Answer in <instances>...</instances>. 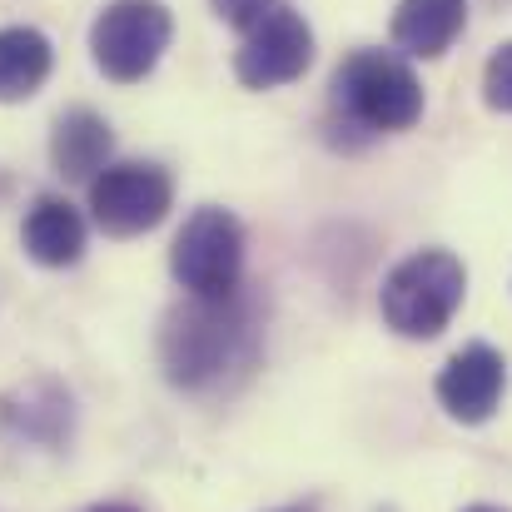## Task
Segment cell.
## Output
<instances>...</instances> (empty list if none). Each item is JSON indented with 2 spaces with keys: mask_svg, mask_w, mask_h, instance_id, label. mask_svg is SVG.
<instances>
[{
  "mask_svg": "<svg viewBox=\"0 0 512 512\" xmlns=\"http://www.w3.org/2000/svg\"><path fill=\"white\" fill-rule=\"evenodd\" d=\"M55 50L35 25H5L0 30V105L30 100L50 80Z\"/></svg>",
  "mask_w": 512,
  "mask_h": 512,
  "instance_id": "cell-13",
  "label": "cell"
},
{
  "mask_svg": "<svg viewBox=\"0 0 512 512\" xmlns=\"http://www.w3.org/2000/svg\"><path fill=\"white\" fill-rule=\"evenodd\" d=\"M85 512H140L135 503H95V508H85Z\"/></svg>",
  "mask_w": 512,
  "mask_h": 512,
  "instance_id": "cell-16",
  "label": "cell"
},
{
  "mask_svg": "<svg viewBox=\"0 0 512 512\" xmlns=\"http://www.w3.org/2000/svg\"><path fill=\"white\" fill-rule=\"evenodd\" d=\"M110 155H115V135H110L105 115L75 105V110H65L55 120V130H50V165H55L60 179L90 184L95 174L110 165Z\"/></svg>",
  "mask_w": 512,
  "mask_h": 512,
  "instance_id": "cell-10",
  "label": "cell"
},
{
  "mask_svg": "<svg viewBox=\"0 0 512 512\" xmlns=\"http://www.w3.org/2000/svg\"><path fill=\"white\" fill-rule=\"evenodd\" d=\"M309 65H314V30L289 5L269 10L254 30H244V45L234 55V75L249 90H279L299 80Z\"/></svg>",
  "mask_w": 512,
  "mask_h": 512,
  "instance_id": "cell-7",
  "label": "cell"
},
{
  "mask_svg": "<svg viewBox=\"0 0 512 512\" xmlns=\"http://www.w3.org/2000/svg\"><path fill=\"white\" fill-rule=\"evenodd\" d=\"M483 100H488V110L512 115V40H503L483 65Z\"/></svg>",
  "mask_w": 512,
  "mask_h": 512,
  "instance_id": "cell-14",
  "label": "cell"
},
{
  "mask_svg": "<svg viewBox=\"0 0 512 512\" xmlns=\"http://www.w3.org/2000/svg\"><path fill=\"white\" fill-rule=\"evenodd\" d=\"M503 388H508V368H503V353L488 343L458 348L448 368L438 373V403L458 423H488L503 403Z\"/></svg>",
  "mask_w": 512,
  "mask_h": 512,
  "instance_id": "cell-8",
  "label": "cell"
},
{
  "mask_svg": "<svg viewBox=\"0 0 512 512\" xmlns=\"http://www.w3.org/2000/svg\"><path fill=\"white\" fill-rule=\"evenodd\" d=\"M463 20H468V0H398L393 45L418 60H438L463 35Z\"/></svg>",
  "mask_w": 512,
  "mask_h": 512,
  "instance_id": "cell-12",
  "label": "cell"
},
{
  "mask_svg": "<svg viewBox=\"0 0 512 512\" xmlns=\"http://www.w3.org/2000/svg\"><path fill=\"white\" fill-rule=\"evenodd\" d=\"M20 239H25V254L45 269H70L80 264L85 254V219L70 199L60 194H40L20 224Z\"/></svg>",
  "mask_w": 512,
  "mask_h": 512,
  "instance_id": "cell-11",
  "label": "cell"
},
{
  "mask_svg": "<svg viewBox=\"0 0 512 512\" xmlns=\"http://www.w3.org/2000/svg\"><path fill=\"white\" fill-rule=\"evenodd\" d=\"M274 512H314L309 503H294V508H274Z\"/></svg>",
  "mask_w": 512,
  "mask_h": 512,
  "instance_id": "cell-18",
  "label": "cell"
},
{
  "mask_svg": "<svg viewBox=\"0 0 512 512\" xmlns=\"http://www.w3.org/2000/svg\"><path fill=\"white\" fill-rule=\"evenodd\" d=\"M259 358V309L244 294L229 299H184L165 314L160 363L184 393H209L229 373H249Z\"/></svg>",
  "mask_w": 512,
  "mask_h": 512,
  "instance_id": "cell-1",
  "label": "cell"
},
{
  "mask_svg": "<svg viewBox=\"0 0 512 512\" xmlns=\"http://www.w3.org/2000/svg\"><path fill=\"white\" fill-rule=\"evenodd\" d=\"M174 15L160 0H110L90 25V55L115 85L145 80L170 50Z\"/></svg>",
  "mask_w": 512,
  "mask_h": 512,
  "instance_id": "cell-5",
  "label": "cell"
},
{
  "mask_svg": "<svg viewBox=\"0 0 512 512\" xmlns=\"http://www.w3.org/2000/svg\"><path fill=\"white\" fill-rule=\"evenodd\" d=\"M170 269L189 299H229L244 279V229L229 209L204 204L174 234Z\"/></svg>",
  "mask_w": 512,
  "mask_h": 512,
  "instance_id": "cell-4",
  "label": "cell"
},
{
  "mask_svg": "<svg viewBox=\"0 0 512 512\" xmlns=\"http://www.w3.org/2000/svg\"><path fill=\"white\" fill-rule=\"evenodd\" d=\"M334 105L363 130H413L423 115V85L408 60L388 50H353L334 70Z\"/></svg>",
  "mask_w": 512,
  "mask_h": 512,
  "instance_id": "cell-3",
  "label": "cell"
},
{
  "mask_svg": "<svg viewBox=\"0 0 512 512\" xmlns=\"http://www.w3.org/2000/svg\"><path fill=\"white\" fill-rule=\"evenodd\" d=\"M174 204V179L155 160H120L90 179V214L105 234L135 239L155 224H165Z\"/></svg>",
  "mask_w": 512,
  "mask_h": 512,
  "instance_id": "cell-6",
  "label": "cell"
},
{
  "mask_svg": "<svg viewBox=\"0 0 512 512\" xmlns=\"http://www.w3.org/2000/svg\"><path fill=\"white\" fill-rule=\"evenodd\" d=\"M0 433L15 443H60L70 433V393L55 378H30L0 398Z\"/></svg>",
  "mask_w": 512,
  "mask_h": 512,
  "instance_id": "cell-9",
  "label": "cell"
},
{
  "mask_svg": "<svg viewBox=\"0 0 512 512\" xmlns=\"http://www.w3.org/2000/svg\"><path fill=\"white\" fill-rule=\"evenodd\" d=\"M463 512H508V508H493V503H473V508H463Z\"/></svg>",
  "mask_w": 512,
  "mask_h": 512,
  "instance_id": "cell-17",
  "label": "cell"
},
{
  "mask_svg": "<svg viewBox=\"0 0 512 512\" xmlns=\"http://www.w3.org/2000/svg\"><path fill=\"white\" fill-rule=\"evenodd\" d=\"M284 0H214V15L234 30H254L269 10H279Z\"/></svg>",
  "mask_w": 512,
  "mask_h": 512,
  "instance_id": "cell-15",
  "label": "cell"
},
{
  "mask_svg": "<svg viewBox=\"0 0 512 512\" xmlns=\"http://www.w3.org/2000/svg\"><path fill=\"white\" fill-rule=\"evenodd\" d=\"M463 294H468L463 259L448 254V249H418L383 279L378 309H383V324L393 334L438 339L453 324V314L463 309Z\"/></svg>",
  "mask_w": 512,
  "mask_h": 512,
  "instance_id": "cell-2",
  "label": "cell"
}]
</instances>
